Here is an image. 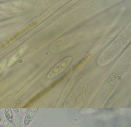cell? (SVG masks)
I'll return each mask as SVG.
<instances>
[{
    "mask_svg": "<svg viewBox=\"0 0 131 127\" xmlns=\"http://www.w3.org/2000/svg\"><path fill=\"white\" fill-rule=\"evenodd\" d=\"M0 127H3L2 126H1V125H0Z\"/></svg>",
    "mask_w": 131,
    "mask_h": 127,
    "instance_id": "17",
    "label": "cell"
},
{
    "mask_svg": "<svg viewBox=\"0 0 131 127\" xmlns=\"http://www.w3.org/2000/svg\"><path fill=\"white\" fill-rule=\"evenodd\" d=\"M6 44H7V45H8L9 44H10V41L9 40H7L5 42Z\"/></svg>",
    "mask_w": 131,
    "mask_h": 127,
    "instance_id": "15",
    "label": "cell"
},
{
    "mask_svg": "<svg viewBox=\"0 0 131 127\" xmlns=\"http://www.w3.org/2000/svg\"><path fill=\"white\" fill-rule=\"evenodd\" d=\"M13 121L16 127H26L23 120L17 114L15 113L13 115Z\"/></svg>",
    "mask_w": 131,
    "mask_h": 127,
    "instance_id": "4",
    "label": "cell"
},
{
    "mask_svg": "<svg viewBox=\"0 0 131 127\" xmlns=\"http://www.w3.org/2000/svg\"><path fill=\"white\" fill-rule=\"evenodd\" d=\"M27 31L26 29L25 28L23 29V30H21V31H19L18 32L16 33V34L14 35L13 36L12 38H13L14 40L16 39L17 38H18L19 37L23 34L24 33Z\"/></svg>",
    "mask_w": 131,
    "mask_h": 127,
    "instance_id": "8",
    "label": "cell"
},
{
    "mask_svg": "<svg viewBox=\"0 0 131 127\" xmlns=\"http://www.w3.org/2000/svg\"><path fill=\"white\" fill-rule=\"evenodd\" d=\"M38 109L37 108H30L28 109L23 121L26 126H29L32 122L37 114Z\"/></svg>",
    "mask_w": 131,
    "mask_h": 127,
    "instance_id": "2",
    "label": "cell"
},
{
    "mask_svg": "<svg viewBox=\"0 0 131 127\" xmlns=\"http://www.w3.org/2000/svg\"><path fill=\"white\" fill-rule=\"evenodd\" d=\"M51 89V88H50V86H49L48 87H47V88H46L45 89H43V90L39 92V93H38V94L35 95L34 97L31 98V99L29 100L27 103L24 106V108H25V107L29 106V105L36 102V101L40 98L42 96H43L45 94L47 93Z\"/></svg>",
    "mask_w": 131,
    "mask_h": 127,
    "instance_id": "3",
    "label": "cell"
},
{
    "mask_svg": "<svg viewBox=\"0 0 131 127\" xmlns=\"http://www.w3.org/2000/svg\"><path fill=\"white\" fill-rule=\"evenodd\" d=\"M3 112L6 118L8 121L12 122L13 120V115L12 111L10 108H4Z\"/></svg>",
    "mask_w": 131,
    "mask_h": 127,
    "instance_id": "6",
    "label": "cell"
},
{
    "mask_svg": "<svg viewBox=\"0 0 131 127\" xmlns=\"http://www.w3.org/2000/svg\"><path fill=\"white\" fill-rule=\"evenodd\" d=\"M96 111V109L93 108H84L82 109L79 111V113L82 114H86L93 113Z\"/></svg>",
    "mask_w": 131,
    "mask_h": 127,
    "instance_id": "7",
    "label": "cell"
},
{
    "mask_svg": "<svg viewBox=\"0 0 131 127\" xmlns=\"http://www.w3.org/2000/svg\"><path fill=\"white\" fill-rule=\"evenodd\" d=\"M72 60V57L70 56L60 62L49 71L46 76V78L52 79L59 75L69 66Z\"/></svg>",
    "mask_w": 131,
    "mask_h": 127,
    "instance_id": "1",
    "label": "cell"
},
{
    "mask_svg": "<svg viewBox=\"0 0 131 127\" xmlns=\"http://www.w3.org/2000/svg\"><path fill=\"white\" fill-rule=\"evenodd\" d=\"M5 47V44H2V45H1V48H4V47Z\"/></svg>",
    "mask_w": 131,
    "mask_h": 127,
    "instance_id": "14",
    "label": "cell"
},
{
    "mask_svg": "<svg viewBox=\"0 0 131 127\" xmlns=\"http://www.w3.org/2000/svg\"></svg>",
    "mask_w": 131,
    "mask_h": 127,
    "instance_id": "19",
    "label": "cell"
},
{
    "mask_svg": "<svg viewBox=\"0 0 131 127\" xmlns=\"http://www.w3.org/2000/svg\"><path fill=\"white\" fill-rule=\"evenodd\" d=\"M14 40L13 38H10V41H11L12 42Z\"/></svg>",
    "mask_w": 131,
    "mask_h": 127,
    "instance_id": "16",
    "label": "cell"
},
{
    "mask_svg": "<svg viewBox=\"0 0 131 127\" xmlns=\"http://www.w3.org/2000/svg\"><path fill=\"white\" fill-rule=\"evenodd\" d=\"M87 56L85 57L82 59V60L79 61L78 63H76L74 65H73V66H72V70L75 69L79 65L83 63L84 62L86 61V59H87Z\"/></svg>",
    "mask_w": 131,
    "mask_h": 127,
    "instance_id": "9",
    "label": "cell"
},
{
    "mask_svg": "<svg viewBox=\"0 0 131 127\" xmlns=\"http://www.w3.org/2000/svg\"><path fill=\"white\" fill-rule=\"evenodd\" d=\"M19 108H13L12 110L16 114L18 113L19 112Z\"/></svg>",
    "mask_w": 131,
    "mask_h": 127,
    "instance_id": "13",
    "label": "cell"
},
{
    "mask_svg": "<svg viewBox=\"0 0 131 127\" xmlns=\"http://www.w3.org/2000/svg\"><path fill=\"white\" fill-rule=\"evenodd\" d=\"M0 50H1V49H0Z\"/></svg>",
    "mask_w": 131,
    "mask_h": 127,
    "instance_id": "18",
    "label": "cell"
},
{
    "mask_svg": "<svg viewBox=\"0 0 131 127\" xmlns=\"http://www.w3.org/2000/svg\"><path fill=\"white\" fill-rule=\"evenodd\" d=\"M4 64L3 63H2L0 64V74H1L2 70H3V68H4Z\"/></svg>",
    "mask_w": 131,
    "mask_h": 127,
    "instance_id": "12",
    "label": "cell"
},
{
    "mask_svg": "<svg viewBox=\"0 0 131 127\" xmlns=\"http://www.w3.org/2000/svg\"><path fill=\"white\" fill-rule=\"evenodd\" d=\"M37 22L35 21L32 22L30 23V24H29V25H28L25 28L27 30H28L29 29L37 25Z\"/></svg>",
    "mask_w": 131,
    "mask_h": 127,
    "instance_id": "10",
    "label": "cell"
},
{
    "mask_svg": "<svg viewBox=\"0 0 131 127\" xmlns=\"http://www.w3.org/2000/svg\"><path fill=\"white\" fill-rule=\"evenodd\" d=\"M0 125L4 127H14L12 122L0 114Z\"/></svg>",
    "mask_w": 131,
    "mask_h": 127,
    "instance_id": "5",
    "label": "cell"
},
{
    "mask_svg": "<svg viewBox=\"0 0 131 127\" xmlns=\"http://www.w3.org/2000/svg\"><path fill=\"white\" fill-rule=\"evenodd\" d=\"M21 110V112L22 113H23V114L25 113L27 111V110H28V108H21L20 109Z\"/></svg>",
    "mask_w": 131,
    "mask_h": 127,
    "instance_id": "11",
    "label": "cell"
}]
</instances>
